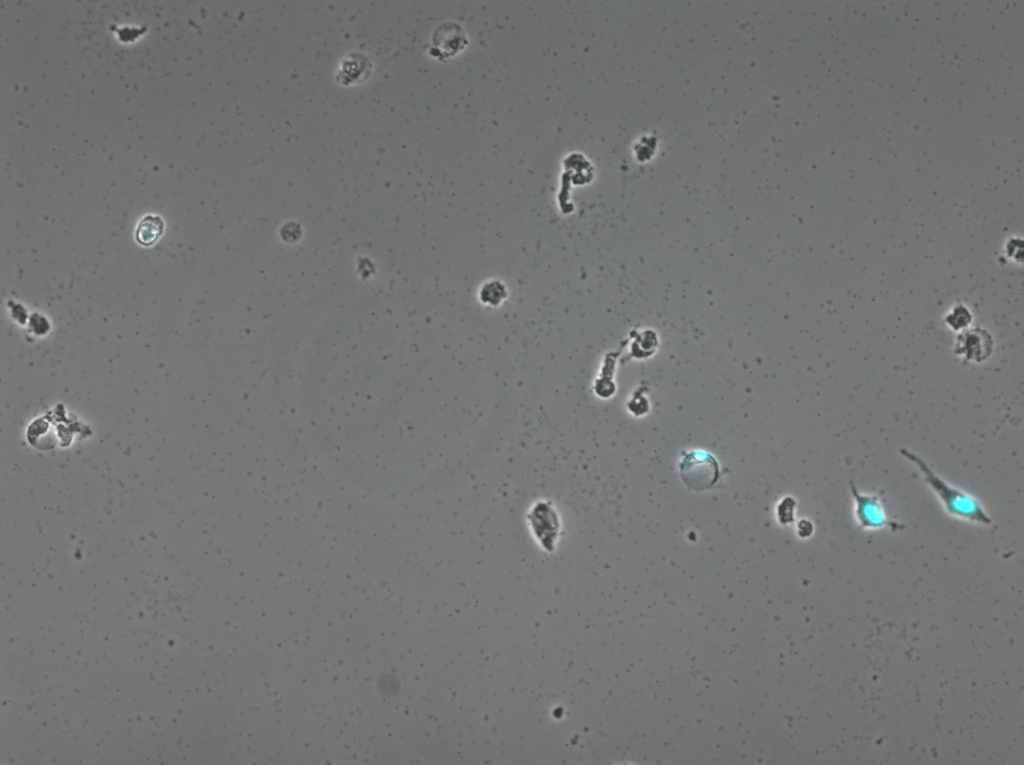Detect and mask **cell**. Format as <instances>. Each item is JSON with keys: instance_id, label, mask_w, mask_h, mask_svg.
<instances>
[{"instance_id": "277c9868", "label": "cell", "mask_w": 1024, "mask_h": 765, "mask_svg": "<svg viewBox=\"0 0 1024 765\" xmlns=\"http://www.w3.org/2000/svg\"><path fill=\"white\" fill-rule=\"evenodd\" d=\"M527 522L543 549L552 552L561 533L560 515L554 505L547 500L535 502L527 513Z\"/></svg>"}, {"instance_id": "6da1fadb", "label": "cell", "mask_w": 1024, "mask_h": 765, "mask_svg": "<svg viewBox=\"0 0 1024 765\" xmlns=\"http://www.w3.org/2000/svg\"><path fill=\"white\" fill-rule=\"evenodd\" d=\"M899 452L903 458L919 470L924 482L949 516L972 524L989 525L992 523V517L975 496L947 482L914 451L901 447Z\"/></svg>"}, {"instance_id": "3957f363", "label": "cell", "mask_w": 1024, "mask_h": 765, "mask_svg": "<svg viewBox=\"0 0 1024 765\" xmlns=\"http://www.w3.org/2000/svg\"><path fill=\"white\" fill-rule=\"evenodd\" d=\"M679 471L683 483L695 491L712 488L720 476L717 460L703 451H683Z\"/></svg>"}, {"instance_id": "5b68a950", "label": "cell", "mask_w": 1024, "mask_h": 765, "mask_svg": "<svg viewBox=\"0 0 1024 765\" xmlns=\"http://www.w3.org/2000/svg\"><path fill=\"white\" fill-rule=\"evenodd\" d=\"M164 224L159 216L147 215L140 222L136 230L137 241L149 246L161 236Z\"/></svg>"}, {"instance_id": "7a4b0ae2", "label": "cell", "mask_w": 1024, "mask_h": 765, "mask_svg": "<svg viewBox=\"0 0 1024 765\" xmlns=\"http://www.w3.org/2000/svg\"><path fill=\"white\" fill-rule=\"evenodd\" d=\"M849 490L853 500V516L858 528L866 531L882 528L898 531L905 528L890 518L882 495L862 492L852 480L849 481Z\"/></svg>"}, {"instance_id": "8992f818", "label": "cell", "mask_w": 1024, "mask_h": 765, "mask_svg": "<svg viewBox=\"0 0 1024 765\" xmlns=\"http://www.w3.org/2000/svg\"><path fill=\"white\" fill-rule=\"evenodd\" d=\"M507 296L508 291L505 284L498 280L487 281L479 290L481 303L490 307L501 305Z\"/></svg>"}]
</instances>
